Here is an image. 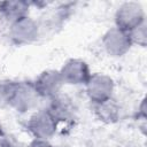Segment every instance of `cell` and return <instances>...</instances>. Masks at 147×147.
<instances>
[{
    "label": "cell",
    "mask_w": 147,
    "mask_h": 147,
    "mask_svg": "<svg viewBox=\"0 0 147 147\" xmlns=\"http://www.w3.org/2000/svg\"><path fill=\"white\" fill-rule=\"evenodd\" d=\"M146 21L145 10L139 2L126 1L119 5L115 13V28L130 32Z\"/></svg>",
    "instance_id": "cell-1"
},
{
    "label": "cell",
    "mask_w": 147,
    "mask_h": 147,
    "mask_svg": "<svg viewBox=\"0 0 147 147\" xmlns=\"http://www.w3.org/2000/svg\"><path fill=\"white\" fill-rule=\"evenodd\" d=\"M40 33L39 24L31 17H23L8 26V36L16 45H28L38 39Z\"/></svg>",
    "instance_id": "cell-2"
},
{
    "label": "cell",
    "mask_w": 147,
    "mask_h": 147,
    "mask_svg": "<svg viewBox=\"0 0 147 147\" xmlns=\"http://www.w3.org/2000/svg\"><path fill=\"white\" fill-rule=\"evenodd\" d=\"M86 86V94L92 103H100L111 99L114 92V80L110 76L101 72L92 74Z\"/></svg>",
    "instance_id": "cell-3"
},
{
    "label": "cell",
    "mask_w": 147,
    "mask_h": 147,
    "mask_svg": "<svg viewBox=\"0 0 147 147\" xmlns=\"http://www.w3.org/2000/svg\"><path fill=\"white\" fill-rule=\"evenodd\" d=\"M26 129L34 139L48 140L55 134L57 130V123L46 109H42L38 110L29 118Z\"/></svg>",
    "instance_id": "cell-4"
},
{
    "label": "cell",
    "mask_w": 147,
    "mask_h": 147,
    "mask_svg": "<svg viewBox=\"0 0 147 147\" xmlns=\"http://www.w3.org/2000/svg\"><path fill=\"white\" fill-rule=\"evenodd\" d=\"M63 85L64 84L59 70H53V69L42 71L33 82V86L39 98L48 99V100H52L57 95H60Z\"/></svg>",
    "instance_id": "cell-5"
},
{
    "label": "cell",
    "mask_w": 147,
    "mask_h": 147,
    "mask_svg": "<svg viewBox=\"0 0 147 147\" xmlns=\"http://www.w3.org/2000/svg\"><path fill=\"white\" fill-rule=\"evenodd\" d=\"M63 84L85 85L91 77L88 64L82 59H70L59 70Z\"/></svg>",
    "instance_id": "cell-6"
},
{
    "label": "cell",
    "mask_w": 147,
    "mask_h": 147,
    "mask_svg": "<svg viewBox=\"0 0 147 147\" xmlns=\"http://www.w3.org/2000/svg\"><path fill=\"white\" fill-rule=\"evenodd\" d=\"M102 46L109 56L118 57L123 56L130 51L132 42L127 32H124L117 28H111L102 36Z\"/></svg>",
    "instance_id": "cell-7"
},
{
    "label": "cell",
    "mask_w": 147,
    "mask_h": 147,
    "mask_svg": "<svg viewBox=\"0 0 147 147\" xmlns=\"http://www.w3.org/2000/svg\"><path fill=\"white\" fill-rule=\"evenodd\" d=\"M39 99L33 82H17L10 107L18 113H26L36 107Z\"/></svg>",
    "instance_id": "cell-8"
},
{
    "label": "cell",
    "mask_w": 147,
    "mask_h": 147,
    "mask_svg": "<svg viewBox=\"0 0 147 147\" xmlns=\"http://www.w3.org/2000/svg\"><path fill=\"white\" fill-rule=\"evenodd\" d=\"M49 101V106L46 108V110L52 115V117L56 121L57 124L62 122H69L72 119L74 108L70 103V100L61 95H57L56 98Z\"/></svg>",
    "instance_id": "cell-9"
},
{
    "label": "cell",
    "mask_w": 147,
    "mask_h": 147,
    "mask_svg": "<svg viewBox=\"0 0 147 147\" xmlns=\"http://www.w3.org/2000/svg\"><path fill=\"white\" fill-rule=\"evenodd\" d=\"M93 111L96 118L106 124H114L119 119L121 108L118 103L111 98L100 103H92Z\"/></svg>",
    "instance_id": "cell-10"
},
{
    "label": "cell",
    "mask_w": 147,
    "mask_h": 147,
    "mask_svg": "<svg viewBox=\"0 0 147 147\" xmlns=\"http://www.w3.org/2000/svg\"><path fill=\"white\" fill-rule=\"evenodd\" d=\"M31 3L28 1H21V0H11V1H2L0 2V7L8 21L9 24L26 17L29 14Z\"/></svg>",
    "instance_id": "cell-11"
},
{
    "label": "cell",
    "mask_w": 147,
    "mask_h": 147,
    "mask_svg": "<svg viewBox=\"0 0 147 147\" xmlns=\"http://www.w3.org/2000/svg\"><path fill=\"white\" fill-rule=\"evenodd\" d=\"M17 82L10 79H1L0 80V108L10 107Z\"/></svg>",
    "instance_id": "cell-12"
},
{
    "label": "cell",
    "mask_w": 147,
    "mask_h": 147,
    "mask_svg": "<svg viewBox=\"0 0 147 147\" xmlns=\"http://www.w3.org/2000/svg\"><path fill=\"white\" fill-rule=\"evenodd\" d=\"M129 37H130L132 45L136 44L138 46L145 47L147 44V24H146V21L142 24H140L139 26H137L136 29H133L132 31H130Z\"/></svg>",
    "instance_id": "cell-13"
},
{
    "label": "cell",
    "mask_w": 147,
    "mask_h": 147,
    "mask_svg": "<svg viewBox=\"0 0 147 147\" xmlns=\"http://www.w3.org/2000/svg\"><path fill=\"white\" fill-rule=\"evenodd\" d=\"M0 147H18V142L13 134H3L0 138Z\"/></svg>",
    "instance_id": "cell-14"
},
{
    "label": "cell",
    "mask_w": 147,
    "mask_h": 147,
    "mask_svg": "<svg viewBox=\"0 0 147 147\" xmlns=\"http://www.w3.org/2000/svg\"><path fill=\"white\" fill-rule=\"evenodd\" d=\"M29 147H54L48 140H45V139H33Z\"/></svg>",
    "instance_id": "cell-15"
},
{
    "label": "cell",
    "mask_w": 147,
    "mask_h": 147,
    "mask_svg": "<svg viewBox=\"0 0 147 147\" xmlns=\"http://www.w3.org/2000/svg\"><path fill=\"white\" fill-rule=\"evenodd\" d=\"M9 26V23H8V21H7V18H6V16H5V14H3V11H2V9H1V7H0V32L6 28V26Z\"/></svg>",
    "instance_id": "cell-16"
},
{
    "label": "cell",
    "mask_w": 147,
    "mask_h": 147,
    "mask_svg": "<svg viewBox=\"0 0 147 147\" xmlns=\"http://www.w3.org/2000/svg\"><path fill=\"white\" fill-rule=\"evenodd\" d=\"M3 134H5V132H3V126H2V124H1V122H0V138H1Z\"/></svg>",
    "instance_id": "cell-17"
}]
</instances>
